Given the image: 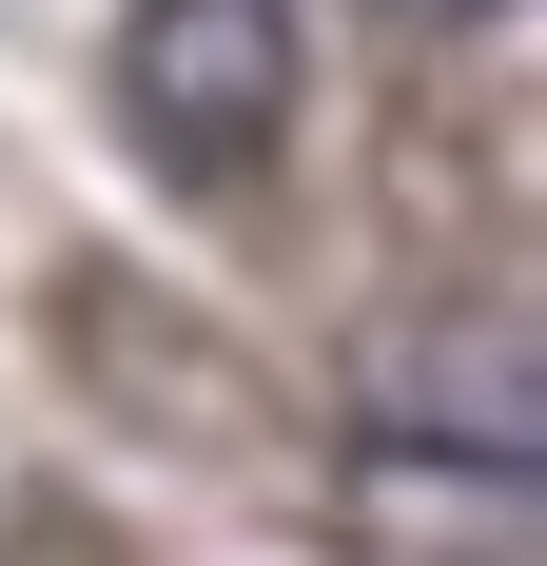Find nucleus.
<instances>
[{
    "label": "nucleus",
    "mask_w": 547,
    "mask_h": 566,
    "mask_svg": "<svg viewBox=\"0 0 547 566\" xmlns=\"http://www.w3.org/2000/svg\"><path fill=\"white\" fill-rule=\"evenodd\" d=\"M352 430H391V450H489L528 469L547 450V371L508 313H469V333H431V313H391L372 352H352Z\"/></svg>",
    "instance_id": "2"
},
{
    "label": "nucleus",
    "mask_w": 547,
    "mask_h": 566,
    "mask_svg": "<svg viewBox=\"0 0 547 566\" xmlns=\"http://www.w3.org/2000/svg\"><path fill=\"white\" fill-rule=\"evenodd\" d=\"M391 20H411V40H450V20H508V0H391Z\"/></svg>",
    "instance_id": "5"
},
{
    "label": "nucleus",
    "mask_w": 547,
    "mask_h": 566,
    "mask_svg": "<svg viewBox=\"0 0 547 566\" xmlns=\"http://www.w3.org/2000/svg\"><path fill=\"white\" fill-rule=\"evenodd\" d=\"M59 352H79V371H117V391H176V410H157L176 450H255V410H274L216 333H176L157 293H117V274H79V293H59Z\"/></svg>",
    "instance_id": "4"
},
{
    "label": "nucleus",
    "mask_w": 547,
    "mask_h": 566,
    "mask_svg": "<svg viewBox=\"0 0 547 566\" xmlns=\"http://www.w3.org/2000/svg\"><path fill=\"white\" fill-rule=\"evenodd\" d=\"M332 547L352 566H528V469L352 430V450H332Z\"/></svg>",
    "instance_id": "3"
},
{
    "label": "nucleus",
    "mask_w": 547,
    "mask_h": 566,
    "mask_svg": "<svg viewBox=\"0 0 547 566\" xmlns=\"http://www.w3.org/2000/svg\"><path fill=\"white\" fill-rule=\"evenodd\" d=\"M293 98H313L293 0H137L117 20V137H137L157 196H255L293 157Z\"/></svg>",
    "instance_id": "1"
}]
</instances>
